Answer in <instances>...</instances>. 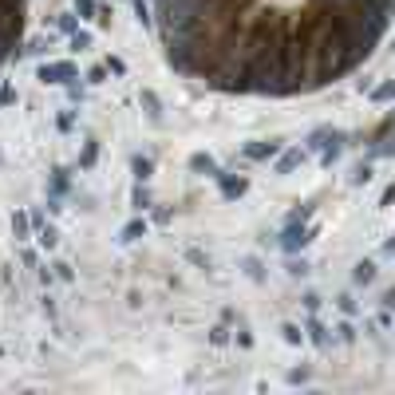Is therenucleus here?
<instances>
[{
    "mask_svg": "<svg viewBox=\"0 0 395 395\" xmlns=\"http://www.w3.org/2000/svg\"><path fill=\"white\" fill-rule=\"evenodd\" d=\"M312 241V230L304 222H297V217H289L284 222V230H281V237H277V245H281L284 253H297L301 245H309Z\"/></svg>",
    "mask_w": 395,
    "mask_h": 395,
    "instance_id": "f03ea898",
    "label": "nucleus"
},
{
    "mask_svg": "<svg viewBox=\"0 0 395 395\" xmlns=\"http://www.w3.org/2000/svg\"><path fill=\"white\" fill-rule=\"evenodd\" d=\"M304 309H309V312L320 309V297H317V292H304Z\"/></svg>",
    "mask_w": 395,
    "mask_h": 395,
    "instance_id": "2f4dec72",
    "label": "nucleus"
},
{
    "mask_svg": "<svg viewBox=\"0 0 395 395\" xmlns=\"http://www.w3.org/2000/svg\"><path fill=\"white\" fill-rule=\"evenodd\" d=\"M190 170L202 174V178H217V174H222V166H217V158H214V155L198 150V155H190Z\"/></svg>",
    "mask_w": 395,
    "mask_h": 395,
    "instance_id": "39448f33",
    "label": "nucleus"
},
{
    "mask_svg": "<svg viewBox=\"0 0 395 395\" xmlns=\"http://www.w3.org/2000/svg\"><path fill=\"white\" fill-rule=\"evenodd\" d=\"M130 174H135V182H150L155 178V158L150 155H130Z\"/></svg>",
    "mask_w": 395,
    "mask_h": 395,
    "instance_id": "423d86ee",
    "label": "nucleus"
},
{
    "mask_svg": "<svg viewBox=\"0 0 395 395\" xmlns=\"http://www.w3.org/2000/svg\"><path fill=\"white\" fill-rule=\"evenodd\" d=\"M12 233H16V241H28V233H32V214L16 210V214H12Z\"/></svg>",
    "mask_w": 395,
    "mask_h": 395,
    "instance_id": "9b49d317",
    "label": "nucleus"
},
{
    "mask_svg": "<svg viewBox=\"0 0 395 395\" xmlns=\"http://www.w3.org/2000/svg\"><path fill=\"white\" fill-rule=\"evenodd\" d=\"M130 210H135V214H146V210H155V198H150L146 182H135V190H130Z\"/></svg>",
    "mask_w": 395,
    "mask_h": 395,
    "instance_id": "0eeeda50",
    "label": "nucleus"
},
{
    "mask_svg": "<svg viewBox=\"0 0 395 395\" xmlns=\"http://www.w3.org/2000/svg\"><path fill=\"white\" fill-rule=\"evenodd\" d=\"M76 12L79 20H95L99 16V0H76Z\"/></svg>",
    "mask_w": 395,
    "mask_h": 395,
    "instance_id": "a211bd4d",
    "label": "nucleus"
},
{
    "mask_svg": "<svg viewBox=\"0 0 395 395\" xmlns=\"http://www.w3.org/2000/svg\"><path fill=\"white\" fill-rule=\"evenodd\" d=\"M56 28H60L63 36H71L79 28V16H71V12H60V20H56Z\"/></svg>",
    "mask_w": 395,
    "mask_h": 395,
    "instance_id": "aec40b11",
    "label": "nucleus"
},
{
    "mask_svg": "<svg viewBox=\"0 0 395 395\" xmlns=\"http://www.w3.org/2000/svg\"><path fill=\"white\" fill-rule=\"evenodd\" d=\"M281 146H284L281 138H269V143H250V146H241V155L250 158V163H265V158H273Z\"/></svg>",
    "mask_w": 395,
    "mask_h": 395,
    "instance_id": "20e7f679",
    "label": "nucleus"
},
{
    "mask_svg": "<svg viewBox=\"0 0 395 395\" xmlns=\"http://www.w3.org/2000/svg\"><path fill=\"white\" fill-rule=\"evenodd\" d=\"M138 103L146 107V119H150V123H163V103H158V95L150 91V87H143V91H138Z\"/></svg>",
    "mask_w": 395,
    "mask_h": 395,
    "instance_id": "6e6552de",
    "label": "nucleus"
},
{
    "mask_svg": "<svg viewBox=\"0 0 395 395\" xmlns=\"http://www.w3.org/2000/svg\"><path fill=\"white\" fill-rule=\"evenodd\" d=\"M48 186H52V198H63V194H68V186H71L68 170H63V166H56V170H52V182H48Z\"/></svg>",
    "mask_w": 395,
    "mask_h": 395,
    "instance_id": "f8f14e48",
    "label": "nucleus"
},
{
    "mask_svg": "<svg viewBox=\"0 0 395 395\" xmlns=\"http://www.w3.org/2000/svg\"><path fill=\"white\" fill-rule=\"evenodd\" d=\"M340 312H356V304H352V297H348V292L340 297Z\"/></svg>",
    "mask_w": 395,
    "mask_h": 395,
    "instance_id": "f704fd0d",
    "label": "nucleus"
},
{
    "mask_svg": "<svg viewBox=\"0 0 395 395\" xmlns=\"http://www.w3.org/2000/svg\"><path fill=\"white\" fill-rule=\"evenodd\" d=\"M103 79H107V63H99V68L87 71V83H103Z\"/></svg>",
    "mask_w": 395,
    "mask_h": 395,
    "instance_id": "393cba45",
    "label": "nucleus"
},
{
    "mask_svg": "<svg viewBox=\"0 0 395 395\" xmlns=\"http://www.w3.org/2000/svg\"><path fill=\"white\" fill-rule=\"evenodd\" d=\"M12 103H16V91L4 83V87H0V107H12Z\"/></svg>",
    "mask_w": 395,
    "mask_h": 395,
    "instance_id": "a878e982",
    "label": "nucleus"
},
{
    "mask_svg": "<svg viewBox=\"0 0 395 395\" xmlns=\"http://www.w3.org/2000/svg\"><path fill=\"white\" fill-rule=\"evenodd\" d=\"M387 99H395V79H387V83H379L371 91V103H387Z\"/></svg>",
    "mask_w": 395,
    "mask_h": 395,
    "instance_id": "6ab92c4d",
    "label": "nucleus"
},
{
    "mask_svg": "<svg viewBox=\"0 0 395 395\" xmlns=\"http://www.w3.org/2000/svg\"><path fill=\"white\" fill-rule=\"evenodd\" d=\"M281 332H284V340H289V344H304V332L297 324H281Z\"/></svg>",
    "mask_w": 395,
    "mask_h": 395,
    "instance_id": "4be33fe9",
    "label": "nucleus"
},
{
    "mask_svg": "<svg viewBox=\"0 0 395 395\" xmlns=\"http://www.w3.org/2000/svg\"><path fill=\"white\" fill-rule=\"evenodd\" d=\"M356 186H364V182H371V166H356Z\"/></svg>",
    "mask_w": 395,
    "mask_h": 395,
    "instance_id": "c756f323",
    "label": "nucleus"
},
{
    "mask_svg": "<svg viewBox=\"0 0 395 395\" xmlns=\"http://www.w3.org/2000/svg\"><path fill=\"white\" fill-rule=\"evenodd\" d=\"M186 257H190V261H194V265H202V269H210V257H202V253H198V250H186Z\"/></svg>",
    "mask_w": 395,
    "mask_h": 395,
    "instance_id": "7c9ffc66",
    "label": "nucleus"
},
{
    "mask_svg": "<svg viewBox=\"0 0 395 395\" xmlns=\"http://www.w3.org/2000/svg\"><path fill=\"white\" fill-rule=\"evenodd\" d=\"M95 158H99V143H95V138H87V143H83V155H79V170H91Z\"/></svg>",
    "mask_w": 395,
    "mask_h": 395,
    "instance_id": "ddd939ff",
    "label": "nucleus"
},
{
    "mask_svg": "<svg viewBox=\"0 0 395 395\" xmlns=\"http://www.w3.org/2000/svg\"><path fill=\"white\" fill-rule=\"evenodd\" d=\"M352 281L356 284H371V281H376V261H360L356 273H352Z\"/></svg>",
    "mask_w": 395,
    "mask_h": 395,
    "instance_id": "2eb2a0df",
    "label": "nucleus"
},
{
    "mask_svg": "<svg viewBox=\"0 0 395 395\" xmlns=\"http://www.w3.org/2000/svg\"><path fill=\"white\" fill-rule=\"evenodd\" d=\"M210 340H214V344H225V328H222V324H217V328H214V332H210Z\"/></svg>",
    "mask_w": 395,
    "mask_h": 395,
    "instance_id": "c9c22d12",
    "label": "nucleus"
},
{
    "mask_svg": "<svg viewBox=\"0 0 395 395\" xmlns=\"http://www.w3.org/2000/svg\"><path fill=\"white\" fill-rule=\"evenodd\" d=\"M56 127H60V130H71V127H76V115H71V111H63L60 119H56Z\"/></svg>",
    "mask_w": 395,
    "mask_h": 395,
    "instance_id": "c85d7f7f",
    "label": "nucleus"
},
{
    "mask_svg": "<svg viewBox=\"0 0 395 395\" xmlns=\"http://www.w3.org/2000/svg\"><path fill=\"white\" fill-rule=\"evenodd\" d=\"M301 163H304V150H297V146H289V150H284V155L273 163V170H277V174H289L292 166H301Z\"/></svg>",
    "mask_w": 395,
    "mask_h": 395,
    "instance_id": "9d476101",
    "label": "nucleus"
},
{
    "mask_svg": "<svg viewBox=\"0 0 395 395\" xmlns=\"http://www.w3.org/2000/svg\"><path fill=\"white\" fill-rule=\"evenodd\" d=\"M91 43H95V36L87 32V28H76V32H71V48H76V52H87Z\"/></svg>",
    "mask_w": 395,
    "mask_h": 395,
    "instance_id": "f3484780",
    "label": "nucleus"
},
{
    "mask_svg": "<svg viewBox=\"0 0 395 395\" xmlns=\"http://www.w3.org/2000/svg\"><path fill=\"white\" fill-rule=\"evenodd\" d=\"M214 182H217V190H222L225 202H237V198L250 190V178H237V174H230V170H222Z\"/></svg>",
    "mask_w": 395,
    "mask_h": 395,
    "instance_id": "7ed1b4c3",
    "label": "nucleus"
},
{
    "mask_svg": "<svg viewBox=\"0 0 395 395\" xmlns=\"http://www.w3.org/2000/svg\"><path fill=\"white\" fill-rule=\"evenodd\" d=\"M241 269H245V277H253V281H261V277H265V273H261V261L257 257H245V261H241Z\"/></svg>",
    "mask_w": 395,
    "mask_h": 395,
    "instance_id": "412c9836",
    "label": "nucleus"
},
{
    "mask_svg": "<svg viewBox=\"0 0 395 395\" xmlns=\"http://www.w3.org/2000/svg\"><path fill=\"white\" fill-rule=\"evenodd\" d=\"M391 202H395V182L384 190V198H379V206H391Z\"/></svg>",
    "mask_w": 395,
    "mask_h": 395,
    "instance_id": "473e14b6",
    "label": "nucleus"
},
{
    "mask_svg": "<svg viewBox=\"0 0 395 395\" xmlns=\"http://www.w3.org/2000/svg\"><path fill=\"white\" fill-rule=\"evenodd\" d=\"M36 241H40L43 250H56V245H60V230H56V225H40Z\"/></svg>",
    "mask_w": 395,
    "mask_h": 395,
    "instance_id": "4468645a",
    "label": "nucleus"
},
{
    "mask_svg": "<svg viewBox=\"0 0 395 395\" xmlns=\"http://www.w3.org/2000/svg\"><path fill=\"white\" fill-rule=\"evenodd\" d=\"M309 332H312V340H317L320 348H328V336H324V328H320L317 320H309Z\"/></svg>",
    "mask_w": 395,
    "mask_h": 395,
    "instance_id": "b1692460",
    "label": "nucleus"
},
{
    "mask_svg": "<svg viewBox=\"0 0 395 395\" xmlns=\"http://www.w3.org/2000/svg\"><path fill=\"white\" fill-rule=\"evenodd\" d=\"M103 63H107V71H111V76H127V63H123L119 56H107Z\"/></svg>",
    "mask_w": 395,
    "mask_h": 395,
    "instance_id": "5701e85b",
    "label": "nucleus"
},
{
    "mask_svg": "<svg viewBox=\"0 0 395 395\" xmlns=\"http://www.w3.org/2000/svg\"><path fill=\"white\" fill-rule=\"evenodd\" d=\"M146 230H150V225H146V217L138 214V217H130L127 225H123V233H119V241L123 245H130V241H138V237H146Z\"/></svg>",
    "mask_w": 395,
    "mask_h": 395,
    "instance_id": "1a4fd4ad",
    "label": "nucleus"
},
{
    "mask_svg": "<svg viewBox=\"0 0 395 395\" xmlns=\"http://www.w3.org/2000/svg\"><path fill=\"white\" fill-rule=\"evenodd\" d=\"M68 99H71V103H76V99H83V87H79V83H68Z\"/></svg>",
    "mask_w": 395,
    "mask_h": 395,
    "instance_id": "72a5a7b5",
    "label": "nucleus"
},
{
    "mask_svg": "<svg viewBox=\"0 0 395 395\" xmlns=\"http://www.w3.org/2000/svg\"><path fill=\"white\" fill-rule=\"evenodd\" d=\"M56 277H60V281H71V277H76V273H71V265H68V261H56Z\"/></svg>",
    "mask_w": 395,
    "mask_h": 395,
    "instance_id": "bb28decb",
    "label": "nucleus"
},
{
    "mask_svg": "<svg viewBox=\"0 0 395 395\" xmlns=\"http://www.w3.org/2000/svg\"><path fill=\"white\" fill-rule=\"evenodd\" d=\"M384 309H391V312H395V289H387V292H384Z\"/></svg>",
    "mask_w": 395,
    "mask_h": 395,
    "instance_id": "e433bc0d",
    "label": "nucleus"
},
{
    "mask_svg": "<svg viewBox=\"0 0 395 395\" xmlns=\"http://www.w3.org/2000/svg\"><path fill=\"white\" fill-rule=\"evenodd\" d=\"M309 273V261H289V277H304Z\"/></svg>",
    "mask_w": 395,
    "mask_h": 395,
    "instance_id": "cd10ccee",
    "label": "nucleus"
},
{
    "mask_svg": "<svg viewBox=\"0 0 395 395\" xmlns=\"http://www.w3.org/2000/svg\"><path fill=\"white\" fill-rule=\"evenodd\" d=\"M52 43H56V36H52V32H48V36H36V40L28 43L24 52H28V56H43L48 48H52Z\"/></svg>",
    "mask_w": 395,
    "mask_h": 395,
    "instance_id": "dca6fc26",
    "label": "nucleus"
},
{
    "mask_svg": "<svg viewBox=\"0 0 395 395\" xmlns=\"http://www.w3.org/2000/svg\"><path fill=\"white\" fill-rule=\"evenodd\" d=\"M384 253H387V257H391V253H395V241H387V245H384Z\"/></svg>",
    "mask_w": 395,
    "mask_h": 395,
    "instance_id": "4c0bfd02",
    "label": "nucleus"
},
{
    "mask_svg": "<svg viewBox=\"0 0 395 395\" xmlns=\"http://www.w3.org/2000/svg\"><path fill=\"white\" fill-rule=\"evenodd\" d=\"M36 79H40L43 87H68L79 79V68L71 60H48V63L36 68Z\"/></svg>",
    "mask_w": 395,
    "mask_h": 395,
    "instance_id": "f257e3e1",
    "label": "nucleus"
}]
</instances>
